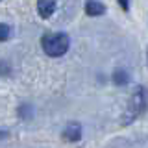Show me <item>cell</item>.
I'll list each match as a JSON object with an SVG mask.
<instances>
[{
  "label": "cell",
  "mask_w": 148,
  "mask_h": 148,
  "mask_svg": "<svg viewBox=\"0 0 148 148\" xmlns=\"http://www.w3.org/2000/svg\"><path fill=\"white\" fill-rule=\"evenodd\" d=\"M41 46H43L45 54L50 58H59V56L67 54L69 46H71V39L67 34L58 32V34H46L41 39Z\"/></svg>",
  "instance_id": "6da1fadb"
},
{
  "label": "cell",
  "mask_w": 148,
  "mask_h": 148,
  "mask_svg": "<svg viewBox=\"0 0 148 148\" xmlns=\"http://www.w3.org/2000/svg\"><path fill=\"white\" fill-rule=\"evenodd\" d=\"M63 137L67 139V141H71V143H74V141H80V137H82V126H80V122H69L67 126H65V130H63Z\"/></svg>",
  "instance_id": "3957f363"
},
{
  "label": "cell",
  "mask_w": 148,
  "mask_h": 148,
  "mask_svg": "<svg viewBox=\"0 0 148 148\" xmlns=\"http://www.w3.org/2000/svg\"><path fill=\"white\" fill-rule=\"evenodd\" d=\"M119 6L124 9V11H128L130 9V0H119Z\"/></svg>",
  "instance_id": "9c48e42d"
},
{
  "label": "cell",
  "mask_w": 148,
  "mask_h": 148,
  "mask_svg": "<svg viewBox=\"0 0 148 148\" xmlns=\"http://www.w3.org/2000/svg\"><path fill=\"white\" fill-rule=\"evenodd\" d=\"M148 106V92H146V87H137L135 92H133L132 100H130V106H128V120L139 117V115L145 113Z\"/></svg>",
  "instance_id": "7a4b0ae2"
},
{
  "label": "cell",
  "mask_w": 148,
  "mask_h": 148,
  "mask_svg": "<svg viewBox=\"0 0 148 148\" xmlns=\"http://www.w3.org/2000/svg\"><path fill=\"white\" fill-rule=\"evenodd\" d=\"M32 113H34V109H32L30 106H26V104L18 108V117H21V119H24V120L30 119V117H32Z\"/></svg>",
  "instance_id": "ba28073f"
},
{
  "label": "cell",
  "mask_w": 148,
  "mask_h": 148,
  "mask_svg": "<svg viewBox=\"0 0 148 148\" xmlns=\"http://www.w3.org/2000/svg\"><path fill=\"white\" fill-rule=\"evenodd\" d=\"M37 11L41 18H50L56 11V0H37Z\"/></svg>",
  "instance_id": "277c9868"
},
{
  "label": "cell",
  "mask_w": 148,
  "mask_h": 148,
  "mask_svg": "<svg viewBox=\"0 0 148 148\" xmlns=\"http://www.w3.org/2000/svg\"><path fill=\"white\" fill-rule=\"evenodd\" d=\"M4 137H8V132H2V130H0V139H4Z\"/></svg>",
  "instance_id": "30bf717a"
},
{
  "label": "cell",
  "mask_w": 148,
  "mask_h": 148,
  "mask_svg": "<svg viewBox=\"0 0 148 148\" xmlns=\"http://www.w3.org/2000/svg\"><path fill=\"white\" fill-rule=\"evenodd\" d=\"M111 78H113L115 85H126V83L130 82V74H128V71H124V69H117Z\"/></svg>",
  "instance_id": "8992f818"
},
{
  "label": "cell",
  "mask_w": 148,
  "mask_h": 148,
  "mask_svg": "<svg viewBox=\"0 0 148 148\" xmlns=\"http://www.w3.org/2000/svg\"><path fill=\"white\" fill-rule=\"evenodd\" d=\"M9 37H11V28L8 24H4V22H0V43L8 41Z\"/></svg>",
  "instance_id": "52a82bcc"
},
{
  "label": "cell",
  "mask_w": 148,
  "mask_h": 148,
  "mask_svg": "<svg viewBox=\"0 0 148 148\" xmlns=\"http://www.w3.org/2000/svg\"><path fill=\"white\" fill-rule=\"evenodd\" d=\"M85 13L89 17H100L106 13V6L102 2H96V0H89L85 4Z\"/></svg>",
  "instance_id": "5b68a950"
}]
</instances>
